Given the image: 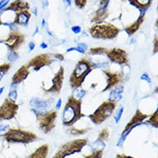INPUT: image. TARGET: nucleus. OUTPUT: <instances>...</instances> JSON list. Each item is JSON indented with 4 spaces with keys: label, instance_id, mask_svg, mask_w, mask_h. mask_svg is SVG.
I'll use <instances>...</instances> for the list:
<instances>
[{
    "label": "nucleus",
    "instance_id": "1",
    "mask_svg": "<svg viewBox=\"0 0 158 158\" xmlns=\"http://www.w3.org/2000/svg\"><path fill=\"white\" fill-rule=\"evenodd\" d=\"M3 137L9 143H29L37 138V136L31 132L16 128H10Z\"/></svg>",
    "mask_w": 158,
    "mask_h": 158
},
{
    "label": "nucleus",
    "instance_id": "2",
    "mask_svg": "<svg viewBox=\"0 0 158 158\" xmlns=\"http://www.w3.org/2000/svg\"><path fill=\"white\" fill-rule=\"evenodd\" d=\"M19 105L8 98L0 106V121L12 120L16 116Z\"/></svg>",
    "mask_w": 158,
    "mask_h": 158
},
{
    "label": "nucleus",
    "instance_id": "3",
    "mask_svg": "<svg viewBox=\"0 0 158 158\" xmlns=\"http://www.w3.org/2000/svg\"><path fill=\"white\" fill-rule=\"evenodd\" d=\"M24 40L23 35L17 31H11L7 36L3 39V43L9 50H16Z\"/></svg>",
    "mask_w": 158,
    "mask_h": 158
},
{
    "label": "nucleus",
    "instance_id": "4",
    "mask_svg": "<svg viewBox=\"0 0 158 158\" xmlns=\"http://www.w3.org/2000/svg\"><path fill=\"white\" fill-rule=\"evenodd\" d=\"M114 108V103H105L102 105L100 108L96 111V113L93 115L94 117L92 118V120H94L96 123L101 122L110 115L112 111H113Z\"/></svg>",
    "mask_w": 158,
    "mask_h": 158
},
{
    "label": "nucleus",
    "instance_id": "5",
    "mask_svg": "<svg viewBox=\"0 0 158 158\" xmlns=\"http://www.w3.org/2000/svg\"><path fill=\"white\" fill-rule=\"evenodd\" d=\"M92 33L94 36L104 38L113 37L117 33L115 28H110L109 26H97L94 29L92 30Z\"/></svg>",
    "mask_w": 158,
    "mask_h": 158
},
{
    "label": "nucleus",
    "instance_id": "6",
    "mask_svg": "<svg viewBox=\"0 0 158 158\" xmlns=\"http://www.w3.org/2000/svg\"><path fill=\"white\" fill-rule=\"evenodd\" d=\"M80 111V104L77 103L76 105V106L70 105H68L66 107L63 113V120L65 123H70L72 121L75 117L76 116V113L78 111Z\"/></svg>",
    "mask_w": 158,
    "mask_h": 158
},
{
    "label": "nucleus",
    "instance_id": "7",
    "mask_svg": "<svg viewBox=\"0 0 158 158\" xmlns=\"http://www.w3.org/2000/svg\"><path fill=\"white\" fill-rule=\"evenodd\" d=\"M38 116H40V122L39 125L41 127L42 129L45 131L51 130L52 126L51 125H53L54 119L56 116V113L53 112L52 113H49L47 115L42 116V115L39 114Z\"/></svg>",
    "mask_w": 158,
    "mask_h": 158
},
{
    "label": "nucleus",
    "instance_id": "8",
    "mask_svg": "<svg viewBox=\"0 0 158 158\" xmlns=\"http://www.w3.org/2000/svg\"><path fill=\"white\" fill-rule=\"evenodd\" d=\"M29 74V71L28 67L26 65H23L20 68L17 72L14 74L12 78V84L19 85V83L27 79L28 75Z\"/></svg>",
    "mask_w": 158,
    "mask_h": 158
},
{
    "label": "nucleus",
    "instance_id": "9",
    "mask_svg": "<svg viewBox=\"0 0 158 158\" xmlns=\"http://www.w3.org/2000/svg\"><path fill=\"white\" fill-rule=\"evenodd\" d=\"M48 59V58L47 57V55H38L36 57L34 58L31 61H30L27 66L28 67H33L35 70H37L47 63Z\"/></svg>",
    "mask_w": 158,
    "mask_h": 158
},
{
    "label": "nucleus",
    "instance_id": "10",
    "mask_svg": "<svg viewBox=\"0 0 158 158\" xmlns=\"http://www.w3.org/2000/svg\"><path fill=\"white\" fill-rule=\"evenodd\" d=\"M30 16V14L28 12V10H24V11H19L16 14L14 23L16 25L25 26L29 23Z\"/></svg>",
    "mask_w": 158,
    "mask_h": 158
},
{
    "label": "nucleus",
    "instance_id": "11",
    "mask_svg": "<svg viewBox=\"0 0 158 158\" xmlns=\"http://www.w3.org/2000/svg\"><path fill=\"white\" fill-rule=\"evenodd\" d=\"M89 67V66L87 63L81 62L77 65V67H76L74 70V77H76V79H79L81 77H82L83 76H84L85 73L88 70Z\"/></svg>",
    "mask_w": 158,
    "mask_h": 158
},
{
    "label": "nucleus",
    "instance_id": "12",
    "mask_svg": "<svg viewBox=\"0 0 158 158\" xmlns=\"http://www.w3.org/2000/svg\"><path fill=\"white\" fill-rule=\"evenodd\" d=\"M48 153V146L43 145L30 156V158H46Z\"/></svg>",
    "mask_w": 158,
    "mask_h": 158
},
{
    "label": "nucleus",
    "instance_id": "13",
    "mask_svg": "<svg viewBox=\"0 0 158 158\" xmlns=\"http://www.w3.org/2000/svg\"><path fill=\"white\" fill-rule=\"evenodd\" d=\"M30 103L32 106L35 107L39 111H40V113H41L42 111H44L47 108V101L39 99H32L30 101Z\"/></svg>",
    "mask_w": 158,
    "mask_h": 158
},
{
    "label": "nucleus",
    "instance_id": "14",
    "mask_svg": "<svg viewBox=\"0 0 158 158\" xmlns=\"http://www.w3.org/2000/svg\"><path fill=\"white\" fill-rule=\"evenodd\" d=\"M120 52V50H112L109 55V57H110L111 59L115 61V62L119 63H124L125 62V58L124 57L123 54H121Z\"/></svg>",
    "mask_w": 158,
    "mask_h": 158
},
{
    "label": "nucleus",
    "instance_id": "15",
    "mask_svg": "<svg viewBox=\"0 0 158 158\" xmlns=\"http://www.w3.org/2000/svg\"><path fill=\"white\" fill-rule=\"evenodd\" d=\"M11 63H4L3 64H0V81L2 80L3 77L5 76L9 69L11 68Z\"/></svg>",
    "mask_w": 158,
    "mask_h": 158
},
{
    "label": "nucleus",
    "instance_id": "16",
    "mask_svg": "<svg viewBox=\"0 0 158 158\" xmlns=\"http://www.w3.org/2000/svg\"><path fill=\"white\" fill-rule=\"evenodd\" d=\"M19 57V55L16 52V50H9V52L7 55V59L9 63L14 62Z\"/></svg>",
    "mask_w": 158,
    "mask_h": 158
},
{
    "label": "nucleus",
    "instance_id": "17",
    "mask_svg": "<svg viewBox=\"0 0 158 158\" xmlns=\"http://www.w3.org/2000/svg\"><path fill=\"white\" fill-rule=\"evenodd\" d=\"M18 98V91L16 90H11L8 94V99L15 102Z\"/></svg>",
    "mask_w": 158,
    "mask_h": 158
},
{
    "label": "nucleus",
    "instance_id": "18",
    "mask_svg": "<svg viewBox=\"0 0 158 158\" xmlns=\"http://www.w3.org/2000/svg\"><path fill=\"white\" fill-rule=\"evenodd\" d=\"M123 111H124V108H120V109L118 111V112H117V115H115V121H116L117 123H118V121L120 120V118H121V114H122V113H123Z\"/></svg>",
    "mask_w": 158,
    "mask_h": 158
},
{
    "label": "nucleus",
    "instance_id": "19",
    "mask_svg": "<svg viewBox=\"0 0 158 158\" xmlns=\"http://www.w3.org/2000/svg\"><path fill=\"white\" fill-rule=\"evenodd\" d=\"M135 1L138 4L141 5V6H146L150 2V0H135Z\"/></svg>",
    "mask_w": 158,
    "mask_h": 158
},
{
    "label": "nucleus",
    "instance_id": "20",
    "mask_svg": "<svg viewBox=\"0 0 158 158\" xmlns=\"http://www.w3.org/2000/svg\"><path fill=\"white\" fill-rule=\"evenodd\" d=\"M72 50H76V51H78L79 53H84V50H83V49H80L79 47H71L70 48L67 50V52H70V51H72Z\"/></svg>",
    "mask_w": 158,
    "mask_h": 158
},
{
    "label": "nucleus",
    "instance_id": "21",
    "mask_svg": "<svg viewBox=\"0 0 158 158\" xmlns=\"http://www.w3.org/2000/svg\"><path fill=\"white\" fill-rule=\"evenodd\" d=\"M123 90H124V86H120L119 87H118L117 89H116L115 90H114V91L116 95H119L120 94H121L122 92V91H123Z\"/></svg>",
    "mask_w": 158,
    "mask_h": 158
},
{
    "label": "nucleus",
    "instance_id": "22",
    "mask_svg": "<svg viewBox=\"0 0 158 158\" xmlns=\"http://www.w3.org/2000/svg\"><path fill=\"white\" fill-rule=\"evenodd\" d=\"M71 30L72 31L75 33V34H78L81 32V28L79 26H73L72 28H71Z\"/></svg>",
    "mask_w": 158,
    "mask_h": 158
},
{
    "label": "nucleus",
    "instance_id": "23",
    "mask_svg": "<svg viewBox=\"0 0 158 158\" xmlns=\"http://www.w3.org/2000/svg\"><path fill=\"white\" fill-rule=\"evenodd\" d=\"M76 4L77 6H83L84 5L85 3H86V0H76Z\"/></svg>",
    "mask_w": 158,
    "mask_h": 158
},
{
    "label": "nucleus",
    "instance_id": "24",
    "mask_svg": "<svg viewBox=\"0 0 158 158\" xmlns=\"http://www.w3.org/2000/svg\"><path fill=\"white\" fill-rule=\"evenodd\" d=\"M9 4V0H7L6 2H5L3 4H2L1 6H0V13H1L3 11L4 9L6 8Z\"/></svg>",
    "mask_w": 158,
    "mask_h": 158
},
{
    "label": "nucleus",
    "instance_id": "25",
    "mask_svg": "<svg viewBox=\"0 0 158 158\" xmlns=\"http://www.w3.org/2000/svg\"><path fill=\"white\" fill-rule=\"evenodd\" d=\"M78 46L80 49H83V50H87L88 49V45H86L85 43H79L78 44Z\"/></svg>",
    "mask_w": 158,
    "mask_h": 158
},
{
    "label": "nucleus",
    "instance_id": "26",
    "mask_svg": "<svg viewBox=\"0 0 158 158\" xmlns=\"http://www.w3.org/2000/svg\"><path fill=\"white\" fill-rule=\"evenodd\" d=\"M35 47V44L34 42H30L29 43V49L30 51H32V50H33L34 49Z\"/></svg>",
    "mask_w": 158,
    "mask_h": 158
},
{
    "label": "nucleus",
    "instance_id": "27",
    "mask_svg": "<svg viewBox=\"0 0 158 158\" xmlns=\"http://www.w3.org/2000/svg\"><path fill=\"white\" fill-rule=\"evenodd\" d=\"M141 79L142 80H146L147 81V82H150V79L149 78L148 75H147L146 74H144L143 75L141 76Z\"/></svg>",
    "mask_w": 158,
    "mask_h": 158
},
{
    "label": "nucleus",
    "instance_id": "28",
    "mask_svg": "<svg viewBox=\"0 0 158 158\" xmlns=\"http://www.w3.org/2000/svg\"><path fill=\"white\" fill-rule=\"evenodd\" d=\"M40 46L42 49H45V48L47 47V44H45V43H42L40 45Z\"/></svg>",
    "mask_w": 158,
    "mask_h": 158
},
{
    "label": "nucleus",
    "instance_id": "29",
    "mask_svg": "<svg viewBox=\"0 0 158 158\" xmlns=\"http://www.w3.org/2000/svg\"><path fill=\"white\" fill-rule=\"evenodd\" d=\"M61 103H62V100H61V99H60L58 101L57 105H56V108H57V109H59L61 106Z\"/></svg>",
    "mask_w": 158,
    "mask_h": 158
},
{
    "label": "nucleus",
    "instance_id": "30",
    "mask_svg": "<svg viewBox=\"0 0 158 158\" xmlns=\"http://www.w3.org/2000/svg\"><path fill=\"white\" fill-rule=\"evenodd\" d=\"M42 4L44 6H47L48 5V0H42Z\"/></svg>",
    "mask_w": 158,
    "mask_h": 158
},
{
    "label": "nucleus",
    "instance_id": "31",
    "mask_svg": "<svg viewBox=\"0 0 158 158\" xmlns=\"http://www.w3.org/2000/svg\"><path fill=\"white\" fill-rule=\"evenodd\" d=\"M4 89L5 87L3 86H1V87H0V96H1L2 95V94L3 93V91L4 90Z\"/></svg>",
    "mask_w": 158,
    "mask_h": 158
},
{
    "label": "nucleus",
    "instance_id": "32",
    "mask_svg": "<svg viewBox=\"0 0 158 158\" xmlns=\"http://www.w3.org/2000/svg\"><path fill=\"white\" fill-rule=\"evenodd\" d=\"M63 1H64V2L66 3V4H67V5H68V6H70V5H71V1H70V0H63Z\"/></svg>",
    "mask_w": 158,
    "mask_h": 158
},
{
    "label": "nucleus",
    "instance_id": "33",
    "mask_svg": "<svg viewBox=\"0 0 158 158\" xmlns=\"http://www.w3.org/2000/svg\"><path fill=\"white\" fill-rule=\"evenodd\" d=\"M32 13L35 15V16H37V9L36 8H34L32 10Z\"/></svg>",
    "mask_w": 158,
    "mask_h": 158
},
{
    "label": "nucleus",
    "instance_id": "34",
    "mask_svg": "<svg viewBox=\"0 0 158 158\" xmlns=\"http://www.w3.org/2000/svg\"><path fill=\"white\" fill-rule=\"evenodd\" d=\"M7 0H0V6H1V5L3 4Z\"/></svg>",
    "mask_w": 158,
    "mask_h": 158
},
{
    "label": "nucleus",
    "instance_id": "35",
    "mask_svg": "<svg viewBox=\"0 0 158 158\" xmlns=\"http://www.w3.org/2000/svg\"><path fill=\"white\" fill-rule=\"evenodd\" d=\"M38 32H39V28H38V27H37V28H36V29H35V32H34V35L36 34L37 33H38Z\"/></svg>",
    "mask_w": 158,
    "mask_h": 158
},
{
    "label": "nucleus",
    "instance_id": "36",
    "mask_svg": "<svg viewBox=\"0 0 158 158\" xmlns=\"http://www.w3.org/2000/svg\"><path fill=\"white\" fill-rule=\"evenodd\" d=\"M45 24V19H42V26H44Z\"/></svg>",
    "mask_w": 158,
    "mask_h": 158
},
{
    "label": "nucleus",
    "instance_id": "37",
    "mask_svg": "<svg viewBox=\"0 0 158 158\" xmlns=\"http://www.w3.org/2000/svg\"><path fill=\"white\" fill-rule=\"evenodd\" d=\"M0 44H3V41H2V40H1V38H0Z\"/></svg>",
    "mask_w": 158,
    "mask_h": 158
},
{
    "label": "nucleus",
    "instance_id": "38",
    "mask_svg": "<svg viewBox=\"0 0 158 158\" xmlns=\"http://www.w3.org/2000/svg\"><path fill=\"white\" fill-rule=\"evenodd\" d=\"M1 25H2V22H1V19H0V26H1Z\"/></svg>",
    "mask_w": 158,
    "mask_h": 158
}]
</instances>
